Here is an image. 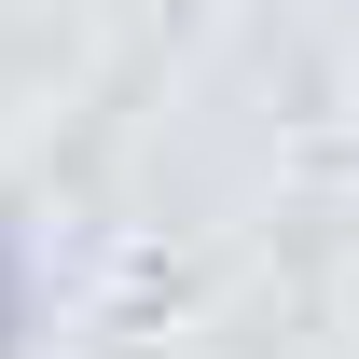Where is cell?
I'll list each match as a JSON object with an SVG mask.
<instances>
[{
    "mask_svg": "<svg viewBox=\"0 0 359 359\" xmlns=\"http://www.w3.org/2000/svg\"><path fill=\"white\" fill-rule=\"evenodd\" d=\"M28 304H42V290H28V249H14V222H0V359L28 346Z\"/></svg>",
    "mask_w": 359,
    "mask_h": 359,
    "instance_id": "6da1fadb",
    "label": "cell"
}]
</instances>
